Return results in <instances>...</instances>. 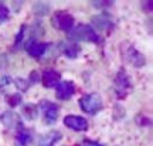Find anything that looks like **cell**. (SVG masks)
Wrapping results in <instances>:
<instances>
[{
  "label": "cell",
  "mask_w": 153,
  "mask_h": 146,
  "mask_svg": "<svg viewBox=\"0 0 153 146\" xmlns=\"http://www.w3.org/2000/svg\"><path fill=\"white\" fill-rule=\"evenodd\" d=\"M68 37L75 44L78 41H89V43H99L101 41V37L98 36V33L87 24H79L76 27H72L68 31Z\"/></svg>",
  "instance_id": "obj_1"
},
{
  "label": "cell",
  "mask_w": 153,
  "mask_h": 146,
  "mask_svg": "<svg viewBox=\"0 0 153 146\" xmlns=\"http://www.w3.org/2000/svg\"><path fill=\"white\" fill-rule=\"evenodd\" d=\"M79 107H81V109L85 114L95 115L102 109L104 104H102L101 95H98V94H88V95L81 97V99H79Z\"/></svg>",
  "instance_id": "obj_2"
},
{
  "label": "cell",
  "mask_w": 153,
  "mask_h": 146,
  "mask_svg": "<svg viewBox=\"0 0 153 146\" xmlns=\"http://www.w3.org/2000/svg\"><path fill=\"white\" fill-rule=\"evenodd\" d=\"M115 91H116L118 98H120V99L126 98L132 91V84L129 81V77H128V74L123 70H120L116 74V78H115Z\"/></svg>",
  "instance_id": "obj_3"
},
{
  "label": "cell",
  "mask_w": 153,
  "mask_h": 146,
  "mask_svg": "<svg viewBox=\"0 0 153 146\" xmlns=\"http://www.w3.org/2000/svg\"><path fill=\"white\" fill-rule=\"evenodd\" d=\"M51 24L55 28H58L61 31H70L74 27V17L67 13V11H57L53 19H51Z\"/></svg>",
  "instance_id": "obj_4"
},
{
  "label": "cell",
  "mask_w": 153,
  "mask_h": 146,
  "mask_svg": "<svg viewBox=\"0 0 153 146\" xmlns=\"http://www.w3.org/2000/svg\"><path fill=\"white\" fill-rule=\"evenodd\" d=\"M122 55H123V58H125L126 61H129V63L133 64L135 67H143V65L146 64L145 57L129 43L122 44Z\"/></svg>",
  "instance_id": "obj_5"
},
{
  "label": "cell",
  "mask_w": 153,
  "mask_h": 146,
  "mask_svg": "<svg viewBox=\"0 0 153 146\" xmlns=\"http://www.w3.org/2000/svg\"><path fill=\"white\" fill-rule=\"evenodd\" d=\"M64 125L67 128H70L76 132H82V130L88 129V122L85 118L78 116V115H67L64 118Z\"/></svg>",
  "instance_id": "obj_6"
},
{
  "label": "cell",
  "mask_w": 153,
  "mask_h": 146,
  "mask_svg": "<svg viewBox=\"0 0 153 146\" xmlns=\"http://www.w3.org/2000/svg\"><path fill=\"white\" fill-rule=\"evenodd\" d=\"M74 94H75V85L71 81H62L55 87V95L58 99H62V101L70 99Z\"/></svg>",
  "instance_id": "obj_7"
},
{
  "label": "cell",
  "mask_w": 153,
  "mask_h": 146,
  "mask_svg": "<svg viewBox=\"0 0 153 146\" xmlns=\"http://www.w3.org/2000/svg\"><path fill=\"white\" fill-rule=\"evenodd\" d=\"M44 122L45 125H53L58 118L60 114V107L53 102H44Z\"/></svg>",
  "instance_id": "obj_8"
},
{
  "label": "cell",
  "mask_w": 153,
  "mask_h": 146,
  "mask_svg": "<svg viewBox=\"0 0 153 146\" xmlns=\"http://www.w3.org/2000/svg\"><path fill=\"white\" fill-rule=\"evenodd\" d=\"M41 82L45 88H54L61 82V75L58 71L55 70H47L41 75Z\"/></svg>",
  "instance_id": "obj_9"
},
{
  "label": "cell",
  "mask_w": 153,
  "mask_h": 146,
  "mask_svg": "<svg viewBox=\"0 0 153 146\" xmlns=\"http://www.w3.org/2000/svg\"><path fill=\"white\" fill-rule=\"evenodd\" d=\"M31 139H33V133L30 129H26V128H19L16 136H14V145L16 146H28L31 143Z\"/></svg>",
  "instance_id": "obj_10"
},
{
  "label": "cell",
  "mask_w": 153,
  "mask_h": 146,
  "mask_svg": "<svg viewBox=\"0 0 153 146\" xmlns=\"http://www.w3.org/2000/svg\"><path fill=\"white\" fill-rule=\"evenodd\" d=\"M47 50V45L43 43H38V41H30L26 44V51L31 55L33 58H40L43 57L44 53Z\"/></svg>",
  "instance_id": "obj_11"
},
{
  "label": "cell",
  "mask_w": 153,
  "mask_h": 146,
  "mask_svg": "<svg viewBox=\"0 0 153 146\" xmlns=\"http://www.w3.org/2000/svg\"><path fill=\"white\" fill-rule=\"evenodd\" d=\"M61 138H62L61 132H58V130H51V132H48V133H45V135H43L40 138L37 146H54Z\"/></svg>",
  "instance_id": "obj_12"
},
{
  "label": "cell",
  "mask_w": 153,
  "mask_h": 146,
  "mask_svg": "<svg viewBox=\"0 0 153 146\" xmlns=\"http://www.w3.org/2000/svg\"><path fill=\"white\" fill-rule=\"evenodd\" d=\"M62 53L65 57L68 58H76L79 53H81V48L78 47V44L75 43H68L67 45H64V48H62Z\"/></svg>",
  "instance_id": "obj_13"
},
{
  "label": "cell",
  "mask_w": 153,
  "mask_h": 146,
  "mask_svg": "<svg viewBox=\"0 0 153 146\" xmlns=\"http://www.w3.org/2000/svg\"><path fill=\"white\" fill-rule=\"evenodd\" d=\"M92 23L98 28H102V30H108V28L112 27V20H111L108 16H97V17H94Z\"/></svg>",
  "instance_id": "obj_14"
},
{
  "label": "cell",
  "mask_w": 153,
  "mask_h": 146,
  "mask_svg": "<svg viewBox=\"0 0 153 146\" xmlns=\"http://www.w3.org/2000/svg\"><path fill=\"white\" fill-rule=\"evenodd\" d=\"M22 112L27 119H36L37 118V114H38V108H37V105L28 104V105H26V107L23 108Z\"/></svg>",
  "instance_id": "obj_15"
},
{
  "label": "cell",
  "mask_w": 153,
  "mask_h": 146,
  "mask_svg": "<svg viewBox=\"0 0 153 146\" xmlns=\"http://www.w3.org/2000/svg\"><path fill=\"white\" fill-rule=\"evenodd\" d=\"M33 10L38 16H45L50 11V6L47 4V3H36V4L33 6Z\"/></svg>",
  "instance_id": "obj_16"
},
{
  "label": "cell",
  "mask_w": 153,
  "mask_h": 146,
  "mask_svg": "<svg viewBox=\"0 0 153 146\" xmlns=\"http://www.w3.org/2000/svg\"><path fill=\"white\" fill-rule=\"evenodd\" d=\"M7 104L10 105L11 108H14L17 105H20L22 104V95L16 92V94H10L9 97H7Z\"/></svg>",
  "instance_id": "obj_17"
},
{
  "label": "cell",
  "mask_w": 153,
  "mask_h": 146,
  "mask_svg": "<svg viewBox=\"0 0 153 146\" xmlns=\"http://www.w3.org/2000/svg\"><path fill=\"white\" fill-rule=\"evenodd\" d=\"M9 16H10V10H9V7L4 6L3 3H0V24H3L4 22H7Z\"/></svg>",
  "instance_id": "obj_18"
},
{
  "label": "cell",
  "mask_w": 153,
  "mask_h": 146,
  "mask_svg": "<svg viewBox=\"0 0 153 146\" xmlns=\"http://www.w3.org/2000/svg\"><path fill=\"white\" fill-rule=\"evenodd\" d=\"M11 84V78L10 77H6V75H3V77H0V91H3L7 85H10Z\"/></svg>",
  "instance_id": "obj_19"
},
{
  "label": "cell",
  "mask_w": 153,
  "mask_h": 146,
  "mask_svg": "<svg viewBox=\"0 0 153 146\" xmlns=\"http://www.w3.org/2000/svg\"><path fill=\"white\" fill-rule=\"evenodd\" d=\"M95 7H109L112 6V1H92Z\"/></svg>",
  "instance_id": "obj_20"
},
{
  "label": "cell",
  "mask_w": 153,
  "mask_h": 146,
  "mask_svg": "<svg viewBox=\"0 0 153 146\" xmlns=\"http://www.w3.org/2000/svg\"><path fill=\"white\" fill-rule=\"evenodd\" d=\"M84 146H104V145H101V143L94 141H84Z\"/></svg>",
  "instance_id": "obj_21"
}]
</instances>
